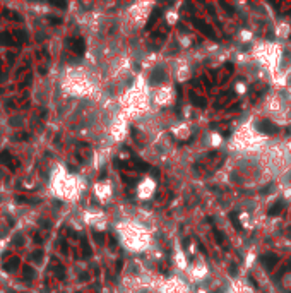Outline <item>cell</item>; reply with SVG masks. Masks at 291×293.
Masks as SVG:
<instances>
[{"label":"cell","instance_id":"1","mask_svg":"<svg viewBox=\"0 0 291 293\" xmlns=\"http://www.w3.org/2000/svg\"><path fill=\"white\" fill-rule=\"evenodd\" d=\"M260 262H262V266H264L265 269H272V267L276 266V262H277V256L276 254H264L262 259H260Z\"/></svg>","mask_w":291,"mask_h":293},{"label":"cell","instance_id":"2","mask_svg":"<svg viewBox=\"0 0 291 293\" xmlns=\"http://www.w3.org/2000/svg\"><path fill=\"white\" fill-rule=\"evenodd\" d=\"M257 129L260 130V132H264V134H274L277 130L276 125H274L272 122H269V120H262V122H259Z\"/></svg>","mask_w":291,"mask_h":293},{"label":"cell","instance_id":"3","mask_svg":"<svg viewBox=\"0 0 291 293\" xmlns=\"http://www.w3.org/2000/svg\"><path fill=\"white\" fill-rule=\"evenodd\" d=\"M166 79V74H165V71L163 69H154V71L151 72V81H152V84H159V82H163Z\"/></svg>","mask_w":291,"mask_h":293},{"label":"cell","instance_id":"4","mask_svg":"<svg viewBox=\"0 0 291 293\" xmlns=\"http://www.w3.org/2000/svg\"><path fill=\"white\" fill-rule=\"evenodd\" d=\"M194 24H197V26H200V29H202L204 33H206L207 36H209V38H212V40H214V38H216V34H214V31L211 29V26H207L206 22H202V21H194Z\"/></svg>","mask_w":291,"mask_h":293},{"label":"cell","instance_id":"5","mask_svg":"<svg viewBox=\"0 0 291 293\" xmlns=\"http://www.w3.org/2000/svg\"><path fill=\"white\" fill-rule=\"evenodd\" d=\"M281 209H283V200H277V202H274V204L271 206V209H269V216H276V214H279Z\"/></svg>","mask_w":291,"mask_h":293},{"label":"cell","instance_id":"6","mask_svg":"<svg viewBox=\"0 0 291 293\" xmlns=\"http://www.w3.org/2000/svg\"><path fill=\"white\" fill-rule=\"evenodd\" d=\"M72 48H74V52L79 53V55L84 53V41H82V40H75L74 43H72Z\"/></svg>","mask_w":291,"mask_h":293},{"label":"cell","instance_id":"7","mask_svg":"<svg viewBox=\"0 0 291 293\" xmlns=\"http://www.w3.org/2000/svg\"><path fill=\"white\" fill-rule=\"evenodd\" d=\"M192 103L199 105V106H206V100H204V98H199V96H192Z\"/></svg>","mask_w":291,"mask_h":293}]
</instances>
